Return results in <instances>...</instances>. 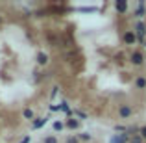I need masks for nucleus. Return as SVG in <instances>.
<instances>
[{
  "mask_svg": "<svg viewBox=\"0 0 146 143\" xmlns=\"http://www.w3.org/2000/svg\"><path fill=\"white\" fill-rule=\"evenodd\" d=\"M19 143H32V134H26L24 138H21V141Z\"/></svg>",
  "mask_w": 146,
  "mask_h": 143,
  "instance_id": "nucleus-24",
  "label": "nucleus"
},
{
  "mask_svg": "<svg viewBox=\"0 0 146 143\" xmlns=\"http://www.w3.org/2000/svg\"><path fill=\"white\" fill-rule=\"evenodd\" d=\"M122 43H124L126 47H131V48H135V45H139V39H137L135 32H133L131 28H126L124 32H122Z\"/></svg>",
  "mask_w": 146,
  "mask_h": 143,
  "instance_id": "nucleus-4",
  "label": "nucleus"
},
{
  "mask_svg": "<svg viewBox=\"0 0 146 143\" xmlns=\"http://www.w3.org/2000/svg\"><path fill=\"white\" fill-rule=\"evenodd\" d=\"M65 128L76 132V130L82 128V121H80V119H76V117H68V119H65Z\"/></svg>",
  "mask_w": 146,
  "mask_h": 143,
  "instance_id": "nucleus-9",
  "label": "nucleus"
},
{
  "mask_svg": "<svg viewBox=\"0 0 146 143\" xmlns=\"http://www.w3.org/2000/svg\"><path fill=\"white\" fill-rule=\"evenodd\" d=\"M109 143H118V141H109Z\"/></svg>",
  "mask_w": 146,
  "mask_h": 143,
  "instance_id": "nucleus-29",
  "label": "nucleus"
},
{
  "mask_svg": "<svg viewBox=\"0 0 146 143\" xmlns=\"http://www.w3.org/2000/svg\"><path fill=\"white\" fill-rule=\"evenodd\" d=\"M128 65H131V67H135V69H141V67H144V63H146V56H144V52L141 48H131V52L128 54Z\"/></svg>",
  "mask_w": 146,
  "mask_h": 143,
  "instance_id": "nucleus-1",
  "label": "nucleus"
},
{
  "mask_svg": "<svg viewBox=\"0 0 146 143\" xmlns=\"http://www.w3.org/2000/svg\"><path fill=\"white\" fill-rule=\"evenodd\" d=\"M131 30L135 32L137 39H139V45H144V41H146V21H133Z\"/></svg>",
  "mask_w": 146,
  "mask_h": 143,
  "instance_id": "nucleus-3",
  "label": "nucleus"
},
{
  "mask_svg": "<svg viewBox=\"0 0 146 143\" xmlns=\"http://www.w3.org/2000/svg\"><path fill=\"white\" fill-rule=\"evenodd\" d=\"M35 117H37V115H35V111H33V110H32L30 106L22 108V119H26V121H30V123H32V121H33Z\"/></svg>",
  "mask_w": 146,
  "mask_h": 143,
  "instance_id": "nucleus-12",
  "label": "nucleus"
},
{
  "mask_svg": "<svg viewBox=\"0 0 146 143\" xmlns=\"http://www.w3.org/2000/svg\"><path fill=\"white\" fill-rule=\"evenodd\" d=\"M100 7L96 6H83V7H74V11H80V13H96Z\"/></svg>",
  "mask_w": 146,
  "mask_h": 143,
  "instance_id": "nucleus-15",
  "label": "nucleus"
},
{
  "mask_svg": "<svg viewBox=\"0 0 146 143\" xmlns=\"http://www.w3.org/2000/svg\"><path fill=\"white\" fill-rule=\"evenodd\" d=\"M48 121H50V115H41V117H35L32 123H30V130H32V132H35V130L44 128V126L48 125Z\"/></svg>",
  "mask_w": 146,
  "mask_h": 143,
  "instance_id": "nucleus-5",
  "label": "nucleus"
},
{
  "mask_svg": "<svg viewBox=\"0 0 146 143\" xmlns=\"http://www.w3.org/2000/svg\"><path fill=\"white\" fill-rule=\"evenodd\" d=\"M113 7H115V11H117L118 15H126V13H128V9H129V4L126 2V0H115Z\"/></svg>",
  "mask_w": 146,
  "mask_h": 143,
  "instance_id": "nucleus-10",
  "label": "nucleus"
},
{
  "mask_svg": "<svg viewBox=\"0 0 146 143\" xmlns=\"http://www.w3.org/2000/svg\"><path fill=\"white\" fill-rule=\"evenodd\" d=\"M139 132H141V126H139V125H135V123L128 126V134H129V136H131V138H133V136H137V134H139Z\"/></svg>",
  "mask_w": 146,
  "mask_h": 143,
  "instance_id": "nucleus-18",
  "label": "nucleus"
},
{
  "mask_svg": "<svg viewBox=\"0 0 146 143\" xmlns=\"http://www.w3.org/2000/svg\"><path fill=\"white\" fill-rule=\"evenodd\" d=\"M129 143H144V140L139 136V134H137V136H133L131 140H129Z\"/></svg>",
  "mask_w": 146,
  "mask_h": 143,
  "instance_id": "nucleus-23",
  "label": "nucleus"
},
{
  "mask_svg": "<svg viewBox=\"0 0 146 143\" xmlns=\"http://www.w3.org/2000/svg\"><path fill=\"white\" fill-rule=\"evenodd\" d=\"M0 108H2V104H0Z\"/></svg>",
  "mask_w": 146,
  "mask_h": 143,
  "instance_id": "nucleus-30",
  "label": "nucleus"
},
{
  "mask_svg": "<svg viewBox=\"0 0 146 143\" xmlns=\"http://www.w3.org/2000/svg\"><path fill=\"white\" fill-rule=\"evenodd\" d=\"M48 110H50V111H59V104H54V102H52V104L48 106Z\"/></svg>",
  "mask_w": 146,
  "mask_h": 143,
  "instance_id": "nucleus-26",
  "label": "nucleus"
},
{
  "mask_svg": "<svg viewBox=\"0 0 146 143\" xmlns=\"http://www.w3.org/2000/svg\"><path fill=\"white\" fill-rule=\"evenodd\" d=\"M65 143H82V141L78 140V136H76V134H70V136L65 140Z\"/></svg>",
  "mask_w": 146,
  "mask_h": 143,
  "instance_id": "nucleus-21",
  "label": "nucleus"
},
{
  "mask_svg": "<svg viewBox=\"0 0 146 143\" xmlns=\"http://www.w3.org/2000/svg\"><path fill=\"white\" fill-rule=\"evenodd\" d=\"M72 117L80 119V121H85V119L89 117V115H87L83 110H80V108H72Z\"/></svg>",
  "mask_w": 146,
  "mask_h": 143,
  "instance_id": "nucleus-14",
  "label": "nucleus"
},
{
  "mask_svg": "<svg viewBox=\"0 0 146 143\" xmlns=\"http://www.w3.org/2000/svg\"><path fill=\"white\" fill-rule=\"evenodd\" d=\"M139 136L143 138V140H144V143H146V125H143V126H141V132H139Z\"/></svg>",
  "mask_w": 146,
  "mask_h": 143,
  "instance_id": "nucleus-25",
  "label": "nucleus"
},
{
  "mask_svg": "<svg viewBox=\"0 0 146 143\" xmlns=\"http://www.w3.org/2000/svg\"><path fill=\"white\" fill-rule=\"evenodd\" d=\"M59 93V86H52V91H50V100H54Z\"/></svg>",
  "mask_w": 146,
  "mask_h": 143,
  "instance_id": "nucleus-22",
  "label": "nucleus"
},
{
  "mask_svg": "<svg viewBox=\"0 0 146 143\" xmlns=\"http://www.w3.org/2000/svg\"><path fill=\"white\" fill-rule=\"evenodd\" d=\"M133 17H135V21H144V17H146V2L144 0H139L133 6Z\"/></svg>",
  "mask_w": 146,
  "mask_h": 143,
  "instance_id": "nucleus-6",
  "label": "nucleus"
},
{
  "mask_svg": "<svg viewBox=\"0 0 146 143\" xmlns=\"http://www.w3.org/2000/svg\"><path fill=\"white\" fill-rule=\"evenodd\" d=\"M122 58H124L122 54H117V56H113V61H115V63L118 65V67H124V65H126V61L122 60Z\"/></svg>",
  "mask_w": 146,
  "mask_h": 143,
  "instance_id": "nucleus-20",
  "label": "nucleus"
},
{
  "mask_svg": "<svg viewBox=\"0 0 146 143\" xmlns=\"http://www.w3.org/2000/svg\"><path fill=\"white\" fill-rule=\"evenodd\" d=\"M52 130H54V134H57V132H63V130H67V128H65V121H61V119H56V121L52 123Z\"/></svg>",
  "mask_w": 146,
  "mask_h": 143,
  "instance_id": "nucleus-13",
  "label": "nucleus"
},
{
  "mask_svg": "<svg viewBox=\"0 0 146 143\" xmlns=\"http://www.w3.org/2000/svg\"><path fill=\"white\" fill-rule=\"evenodd\" d=\"M143 47H144V48H146V41H144V45H143Z\"/></svg>",
  "mask_w": 146,
  "mask_h": 143,
  "instance_id": "nucleus-28",
  "label": "nucleus"
},
{
  "mask_svg": "<svg viewBox=\"0 0 146 143\" xmlns=\"http://www.w3.org/2000/svg\"><path fill=\"white\" fill-rule=\"evenodd\" d=\"M135 115V108L131 106V104L128 102H120L117 108V117L120 119V121H129V119Z\"/></svg>",
  "mask_w": 146,
  "mask_h": 143,
  "instance_id": "nucleus-2",
  "label": "nucleus"
},
{
  "mask_svg": "<svg viewBox=\"0 0 146 143\" xmlns=\"http://www.w3.org/2000/svg\"><path fill=\"white\" fill-rule=\"evenodd\" d=\"M0 24H4V17H2V15H0Z\"/></svg>",
  "mask_w": 146,
  "mask_h": 143,
  "instance_id": "nucleus-27",
  "label": "nucleus"
},
{
  "mask_svg": "<svg viewBox=\"0 0 146 143\" xmlns=\"http://www.w3.org/2000/svg\"><path fill=\"white\" fill-rule=\"evenodd\" d=\"M76 136H78L80 141H85V143H89V141L94 140V136H93V134H89V132H80V134H76Z\"/></svg>",
  "mask_w": 146,
  "mask_h": 143,
  "instance_id": "nucleus-16",
  "label": "nucleus"
},
{
  "mask_svg": "<svg viewBox=\"0 0 146 143\" xmlns=\"http://www.w3.org/2000/svg\"><path fill=\"white\" fill-rule=\"evenodd\" d=\"M35 63H37V67H46L50 63V54L44 52V50H39L35 54Z\"/></svg>",
  "mask_w": 146,
  "mask_h": 143,
  "instance_id": "nucleus-8",
  "label": "nucleus"
},
{
  "mask_svg": "<svg viewBox=\"0 0 146 143\" xmlns=\"http://www.w3.org/2000/svg\"><path fill=\"white\" fill-rule=\"evenodd\" d=\"M113 130L117 134H122V132H128V126H126V125H120V123H115V125H113Z\"/></svg>",
  "mask_w": 146,
  "mask_h": 143,
  "instance_id": "nucleus-19",
  "label": "nucleus"
},
{
  "mask_svg": "<svg viewBox=\"0 0 146 143\" xmlns=\"http://www.w3.org/2000/svg\"><path fill=\"white\" fill-rule=\"evenodd\" d=\"M131 87L135 91H146V75H135L133 76Z\"/></svg>",
  "mask_w": 146,
  "mask_h": 143,
  "instance_id": "nucleus-7",
  "label": "nucleus"
},
{
  "mask_svg": "<svg viewBox=\"0 0 146 143\" xmlns=\"http://www.w3.org/2000/svg\"><path fill=\"white\" fill-rule=\"evenodd\" d=\"M129 140H131V136H129L128 132H122V134H113L109 141H118V143H129Z\"/></svg>",
  "mask_w": 146,
  "mask_h": 143,
  "instance_id": "nucleus-11",
  "label": "nucleus"
},
{
  "mask_svg": "<svg viewBox=\"0 0 146 143\" xmlns=\"http://www.w3.org/2000/svg\"><path fill=\"white\" fill-rule=\"evenodd\" d=\"M41 143H59V138L54 136V134H48V136H43Z\"/></svg>",
  "mask_w": 146,
  "mask_h": 143,
  "instance_id": "nucleus-17",
  "label": "nucleus"
}]
</instances>
